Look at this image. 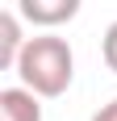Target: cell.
Returning <instances> with one entry per match:
<instances>
[{
  "label": "cell",
  "instance_id": "2",
  "mask_svg": "<svg viewBox=\"0 0 117 121\" xmlns=\"http://www.w3.org/2000/svg\"><path fill=\"white\" fill-rule=\"evenodd\" d=\"M80 4L84 0H17V13L38 29H58V25L75 21Z\"/></svg>",
  "mask_w": 117,
  "mask_h": 121
},
{
  "label": "cell",
  "instance_id": "5",
  "mask_svg": "<svg viewBox=\"0 0 117 121\" xmlns=\"http://www.w3.org/2000/svg\"><path fill=\"white\" fill-rule=\"evenodd\" d=\"M100 54H105V67L117 75V21L105 29V42H100Z\"/></svg>",
  "mask_w": 117,
  "mask_h": 121
},
{
  "label": "cell",
  "instance_id": "3",
  "mask_svg": "<svg viewBox=\"0 0 117 121\" xmlns=\"http://www.w3.org/2000/svg\"><path fill=\"white\" fill-rule=\"evenodd\" d=\"M0 121H42V96L34 88H4L0 92Z\"/></svg>",
  "mask_w": 117,
  "mask_h": 121
},
{
  "label": "cell",
  "instance_id": "1",
  "mask_svg": "<svg viewBox=\"0 0 117 121\" xmlns=\"http://www.w3.org/2000/svg\"><path fill=\"white\" fill-rule=\"evenodd\" d=\"M17 79L25 88H34L42 100H54L63 96L75 79V54H71L67 38H54V34H38L25 42L21 59H17Z\"/></svg>",
  "mask_w": 117,
  "mask_h": 121
},
{
  "label": "cell",
  "instance_id": "6",
  "mask_svg": "<svg viewBox=\"0 0 117 121\" xmlns=\"http://www.w3.org/2000/svg\"><path fill=\"white\" fill-rule=\"evenodd\" d=\"M92 121H117V96L109 100V104H100V113H96Z\"/></svg>",
  "mask_w": 117,
  "mask_h": 121
},
{
  "label": "cell",
  "instance_id": "4",
  "mask_svg": "<svg viewBox=\"0 0 117 121\" xmlns=\"http://www.w3.org/2000/svg\"><path fill=\"white\" fill-rule=\"evenodd\" d=\"M21 21H25L21 13H4V17H0V67H4V71L17 67L25 42H29V38L21 34Z\"/></svg>",
  "mask_w": 117,
  "mask_h": 121
}]
</instances>
